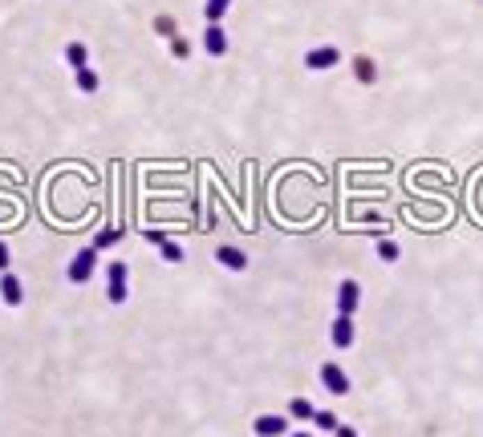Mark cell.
<instances>
[{
  "mask_svg": "<svg viewBox=\"0 0 483 437\" xmlns=\"http://www.w3.org/2000/svg\"><path fill=\"white\" fill-rule=\"evenodd\" d=\"M130 272H126V263L122 259H114L110 267H106V296H110V304H126L130 299Z\"/></svg>",
  "mask_w": 483,
  "mask_h": 437,
  "instance_id": "1",
  "label": "cell"
},
{
  "mask_svg": "<svg viewBox=\"0 0 483 437\" xmlns=\"http://www.w3.org/2000/svg\"><path fill=\"white\" fill-rule=\"evenodd\" d=\"M354 73H358L362 81H374V61H370V57H358V61H354Z\"/></svg>",
  "mask_w": 483,
  "mask_h": 437,
  "instance_id": "19",
  "label": "cell"
},
{
  "mask_svg": "<svg viewBox=\"0 0 483 437\" xmlns=\"http://www.w3.org/2000/svg\"><path fill=\"white\" fill-rule=\"evenodd\" d=\"M8 263H13V252H8V247L0 243V272H8Z\"/></svg>",
  "mask_w": 483,
  "mask_h": 437,
  "instance_id": "21",
  "label": "cell"
},
{
  "mask_svg": "<svg viewBox=\"0 0 483 437\" xmlns=\"http://www.w3.org/2000/svg\"><path fill=\"white\" fill-rule=\"evenodd\" d=\"M333 434H338V437H358V429H354V425H338Z\"/></svg>",
  "mask_w": 483,
  "mask_h": 437,
  "instance_id": "22",
  "label": "cell"
},
{
  "mask_svg": "<svg viewBox=\"0 0 483 437\" xmlns=\"http://www.w3.org/2000/svg\"><path fill=\"white\" fill-rule=\"evenodd\" d=\"M97 85H102V77H97V69H77V90L81 93H97Z\"/></svg>",
  "mask_w": 483,
  "mask_h": 437,
  "instance_id": "14",
  "label": "cell"
},
{
  "mask_svg": "<svg viewBox=\"0 0 483 437\" xmlns=\"http://www.w3.org/2000/svg\"><path fill=\"white\" fill-rule=\"evenodd\" d=\"M313 425L321 429V434H333L341 421H338V413H329V409H317V413H313Z\"/></svg>",
  "mask_w": 483,
  "mask_h": 437,
  "instance_id": "16",
  "label": "cell"
},
{
  "mask_svg": "<svg viewBox=\"0 0 483 437\" xmlns=\"http://www.w3.org/2000/svg\"><path fill=\"white\" fill-rule=\"evenodd\" d=\"M216 263L219 267H228V272H244V267H248V255H244L240 247H228V243H223V247L216 252Z\"/></svg>",
  "mask_w": 483,
  "mask_h": 437,
  "instance_id": "11",
  "label": "cell"
},
{
  "mask_svg": "<svg viewBox=\"0 0 483 437\" xmlns=\"http://www.w3.org/2000/svg\"><path fill=\"white\" fill-rule=\"evenodd\" d=\"M292 437H317V434H292Z\"/></svg>",
  "mask_w": 483,
  "mask_h": 437,
  "instance_id": "23",
  "label": "cell"
},
{
  "mask_svg": "<svg viewBox=\"0 0 483 437\" xmlns=\"http://www.w3.org/2000/svg\"><path fill=\"white\" fill-rule=\"evenodd\" d=\"M358 304H362V283H358V279H341V288H338V316H358Z\"/></svg>",
  "mask_w": 483,
  "mask_h": 437,
  "instance_id": "3",
  "label": "cell"
},
{
  "mask_svg": "<svg viewBox=\"0 0 483 437\" xmlns=\"http://www.w3.org/2000/svg\"><path fill=\"white\" fill-rule=\"evenodd\" d=\"M329 340H333V348H349L354 345V316H338L333 328H329Z\"/></svg>",
  "mask_w": 483,
  "mask_h": 437,
  "instance_id": "10",
  "label": "cell"
},
{
  "mask_svg": "<svg viewBox=\"0 0 483 437\" xmlns=\"http://www.w3.org/2000/svg\"><path fill=\"white\" fill-rule=\"evenodd\" d=\"M203 53L207 57H228V33H223V24H207L203 28Z\"/></svg>",
  "mask_w": 483,
  "mask_h": 437,
  "instance_id": "6",
  "label": "cell"
},
{
  "mask_svg": "<svg viewBox=\"0 0 483 437\" xmlns=\"http://www.w3.org/2000/svg\"><path fill=\"white\" fill-rule=\"evenodd\" d=\"M338 61H341V53L333 45H317L305 53V65H309V69H333Z\"/></svg>",
  "mask_w": 483,
  "mask_h": 437,
  "instance_id": "7",
  "label": "cell"
},
{
  "mask_svg": "<svg viewBox=\"0 0 483 437\" xmlns=\"http://www.w3.org/2000/svg\"><path fill=\"white\" fill-rule=\"evenodd\" d=\"M171 53H175V57H179V61H183V57H187V53H191V45H187V41H183V37H175V41H171Z\"/></svg>",
  "mask_w": 483,
  "mask_h": 437,
  "instance_id": "20",
  "label": "cell"
},
{
  "mask_svg": "<svg viewBox=\"0 0 483 437\" xmlns=\"http://www.w3.org/2000/svg\"><path fill=\"white\" fill-rule=\"evenodd\" d=\"M252 434L256 437H285L289 434V417L285 413H260L252 421Z\"/></svg>",
  "mask_w": 483,
  "mask_h": 437,
  "instance_id": "4",
  "label": "cell"
},
{
  "mask_svg": "<svg viewBox=\"0 0 483 437\" xmlns=\"http://www.w3.org/2000/svg\"><path fill=\"white\" fill-rule=\"evenodd\" d=\"M398 243H394V239H382V243H378V259H386V263H394V259H398Z\"/></svg>",
  "mask_w": 483,
  "mask_h": 437,
  "instance_id": "18",
  "label": "cell"
},
{
  "mask_svg": "<svg viewBox=\"0 0 483 437\" xmlns=\"http://www.w3.org/2000/svg\"><path fill=\"white\" fill-rule=\"evenodd\" d=\"M228 8H232V0H207V4H203V17H207V24H219L223 17H228Z\"/></svg>",
  "mask_w": 483,
  "mask_h": 437,
  "instance_id": "13",
  "label": "cell"
},
{
  "mask_svg": "<svg viewBox=\"0 0 483 437\" xmlns=\"http://www.w3.org/2000/svg\"><path fill=\"white\" fill-rule=\"evenodd\" d=\"M321 385L333 393V397H345V393H349V377H345V368L341 365L325 361V365H321Z\"/></svg>",
  "mask_w": 483,
  "mask_h": 437,
  "instance_id": "5",
  "label": "cell"
},
{
  "mask_svg": "<svg viewBox=\"0 0 483 437\" xmlns=\"http://www.w3.org/2000/svg\"><path fill=\"white\" fill-rule=\"evenodd\" d=\"M65 65H70L73 73L86 69V65H90V49L81 45V41H70V45H65Z\"/></svg>",
  "mask_w": 483,
  "mask_h": 437,
  "instance_id": "12",
  "label": "cell"
},
{
  "mask_svg": "<svg viewBox=\"0 0 483 437\" xmlns=\"http://www.w3.org/2000/svg\"><path fill=\"white\" fill-rule=\"evenodd\" d=\"M146 239H150V243L159 247V255H163L167 263H183V247H179L175 239H167L163 231H146Z\"/></svg>",
  "mask_w": 483,
  "mask_h": 437,
  "instance_id": "8",
  "label": "cell"
},
{
  "mask_svg": "<svg viewBox=\"0 0 483 437\" xmlns=\"http://www.w3.org/2000/svg\"><path fill=\"white\" fill-rule=\"evenodd\" d=\"M94 267H97V247L90 243V247H81V252L73 255V263L65 267V279H70V283H90Z\"/></svg>",
  "mask_w": 483,
  "mask_h": 437,
  "instance_id": "2",
  "label": "cell"
},
{
  "mask_svg": "<svg viewBox=\"0 0 483 437\" xmlns=\"http://www.w3.org/2000/svg\"><path fill=\"white\" fill-rule=\"evenodd\" d=\"M0 299L8 304V308H17L24 299V288H21V279L13 276V272H0Z\"/></svg>",
  "mask_w": 483,
  "mask_h": 437,
  "instance_id": "9",
  "label": "cell"
},
{
  "mask_svg": "<svg viewBox=\"0 0 483 437\" xmlns=\"http://www.w3.org/2000/svg\"><path fill=\"white\" fill-rule=\"evenodd\" d=\"M155 33H159L163 41H175V37H179V28H175L171 17H155Z\"/></svg>",
  "mask_w": 483,
  "mask_h": 437,
  "instance_id": "17",
  "label": "cell"
},
{
  "mask_svg": "<svg viewBox=\"0 0 483 437\" xmlns=\"http://www.w3.org/2000/svg\"><path fill=\"white\" fill-rule=\"evenodd\" d=\"M289 413L296 417V421H313L317 409H313V401H305V397H292V401H289Z\"/></svg>",
  "mask_w": 483,
  "mask_h": 437,
  "instance_id": "15",
  "label": "cell"
}]
</instances>
